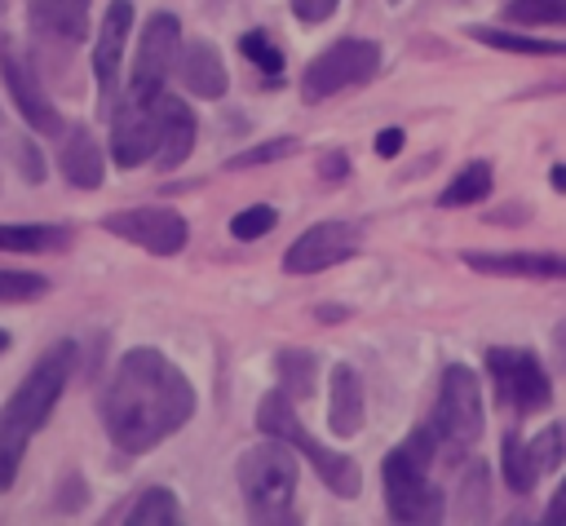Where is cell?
<instances>
[{
	"label": "cell",
	"instance_id": "1",
	"mask_svg": "<svg viewBox=\"0 0 566 526\" xmlns=\"http://www.w3.org/2000/svg\"><path fill=\"white\" fill-rule=\"evenodd\" d=\"M97 411L124 455H146L195 415V385L168 354L137 345L115 362Z\"/></svg>",
	"mask_w": 566,
	"mask_h": 526
},
{
	"label": "cell",
	"instance_id": "2",
	"mask_svg": "<svg viewBox=\"0 0 566 526\" xmlns=\"http://www.w3.org/2000/svg\"><path fill=\"white\" fill-rule=\"evenodd\" d=\"M71 371H75V345L71 340H57V345H49L35 358V367L22 376V385L0 407V495L13 486L31 438L49 424V415H53V407H57Z\"/></svg>",
	"mask_w": 566,
	"mask_h": 526
},
{
	"label": "cell",
	"instance_id": "3",
	"mask_svg": "<svg viewBox=\"0 0 566 526\" xmlns=\"http://www.w3.org/2000/svg\"><path fill=\"white\" fill-rule=\"evenodd\" d=\"M438 446H442L438 429L420 424V429H411V438L402 446H394L385 455L380 477H385V504H389L394 522H442L447 499H442V486L429 477Z\"/></svg>",
	"mask_w": 566,
	"mask_h": 526
},
{
	"label": "cell",
	"instance_id": "4",
	"mask_svg": "<svg viewBox=\"0 0 566 526\" xmlns=\"http://www.w3.org/2000/svg\"><path fill=\"white\" fill-rule=\"evenodd\" d=\"M256 429H261L265 438H283V442H292V446L314 464V473L323 477V486L336 491L340 499H354V495L363 491V473H358V464H354L349 455L323 446L318 438H310V429L296 420V398H292L287 389H274V393L261 398V407H256Z\"/></svg>",
	"mask_w": 566,
	"mask_h": 526
},
{
	"label": "cell",
	"instance_id": "5",
	"mask_svg": "<svg viewBox=\"0 0 566 526\" xmlns=\"http://www.w3.org/2000/svg\"><path fill=\"white\" fill-rule=\"evenodd\" d=\"M239 495L252 522H283L296 495V446L265 438L239 455Z\"/></svg>",
	"mask_w": 566,
	"mask_h": 526
},
{
	"label": "cell",
	"instance_id": "6",
	"mask_svg": "<svg viewBox=\"0 0 566 526\" xmlns=\"http://www.w3.org/2000/svg\"><path fill=\"white\" fill-rule=\"evenodd\" d=\"M433 429L447 455H464L482 438V385L473 367L451 362L442 371L438 402H433Z\"/></svg>",
	"mask_w": 566,
	"mask_h": 526
},
{
	"label": "cell",
	"instance_id": "7",
	"mask_svg": "<svg viewBox=\"0 0 566 526\" xmlns=\"http://www.w3.org/2000/svg\"><path fill=\"white\" fill-rule=\"evenodd\" d=\"M376 71H380V44L376 40H354V35L349 40H336L318 57L305 62V71H301V97L305 102L336 97L340 88L367 84Z\"/></svg>",
	"mask_w": 566,
	"mask_h": 526
},
{
	"label": "cell",
	"instance_id": "8",
	"mask_svg": "<svg viewBox=\"0 0 566 526\" xmlns=\"http://www.w3.org/2000/svg\"><path fill=\"white\" fill-rule=\"evenodd\" d=\"M111 119V159L115 168H142L146 159H155L159 150V133H164V97H137V93H119L106 111Z\"/></svg>",
	"mask_w": 566,
	"mask_h": 526
},
{
	"label": "cell",
	"instance_id": "9",
	"mask_svg": "<svg viewBox=\"0 0 566 526\" xmlns=\"http://www.w3.org/2000/svg\"><path fill=\"white\" fill-rule=\"evenodd\" d=\"M486 371L495 380V393L522 415L544 411L553 402V385H548L544 362L522 345H491L486 349Z\"/></svg>",
	"mask_w": 566,
	"mask_h": 526
},
{
	"label": "cell",
	"instance_id": "10",
	"mask_svg": "<svg viewBox=\"0 0 566 526\" xmlns=\"http://www.w3.org/2000/svg\"><path fill=\"white\" fill-rule=\"evenodd\" d=\"M102 230L124 239V243H137L142 252L150 256H177L190 239V225L181 212L172 208H159V203H142V208H119V212H106L102 217Z\"/></svg>",
	"mask_w": 566,
	"mask_h": 526
},
{
	"label": "cell",
	"instance_id": "11",
	"mask_svg": "<svg viewBox=\"0 0 566 526\" xmlns=\"http://www.w3.org/2000/svg\"><path fill=\"white\" fill-rule=\"evenodd\" d=\"M177 49H181V22L168 9H155L142 22V44H137L133 75H128L124 88L137 93V97H164V84H168V71L177 62Z\"/></svg>",
	"mask_w": 566,
	"mask_h": 526
},
{
	"label": "cell",
	"instance_id": "12",
	"mask_svg": "<svg viewBox=\"0 0 566 526\" xmlns=\"http://www.w3.org/2000/svg\"><path fill=\"white\" fill-rule=\"evenodd\" d=\"M0 80H4V88H9V97H13V106H18V115H22L35 133H44V137L66 133V128H62V115H57V106H53V97L44 93L35 66L13 49V40H0Z\"/></svg>",
	"mask_w": 566,
	"mask_h": 526
},
{
	"label": "cell",
	"instance_id": "13",
	"mask_svg": "<svg viewBox=\"0 0 566 526\" xmlns=\"http://www.w3.org/2000/svg\"><path fill=\"white\" fill-rule=\"evenodd\" d=\"M363 234L354 221H318L310 225L305 234L292 239V248L283 252V270L287 274H318V270H332L340 261H349L358 252Z\"/></svg>",
	"mask_w": 566,
	"mask_h": 526
},
{
	"label": "cell",
	"instance_id": "14",
	"mask_svg": "<svg viewBox=\"0 0 566 526\" xmlns=\"http://www.w3.org/2000/svg\"><path fill=\"white\" fill-rule=\"evenodd\" d=\"M128 31H133V4H128V0H111V4H106V18H102V27H97V44H93V75H97L102 115H106L111 102L124 93V88H119V62H124Z\"/></svg>",
	"mask_w": 566,
	"mask_h": 526
},
{
	"label": "cell",
	"instance_id": "15",
	"mask_svg": "<svg viewBox=\"0 0 566 526\" xmlns=\"http://www.w3.org/2000/svg\"><path fill=\"white\" fill-rule=\"evenodd\" d=\"M464 265L504 278H566L562 252H464Z\"/></svg>",
	"mask_w": 566,
	"mask_h": 526
},
{
	"label": "cell",
	"instance_id": "16",
	"mask_svg": "<svg viewBox=\"0 0 566 526\" xmlns=\"http://www.w3.org/2000/svg\"><path fill=\"white\" fill-rule=\"evenodd\" d=\"M177 71H181V84H186L190 97L217 102V97H226V88H230V71H226L221 53H217L208 40H190V44H181Z\"/></svg>",
	"mask_w": 566,
	"mask_h": 526
},
{
	"label": "cell",
	"instance_id": "17",
	"mask_svg": "<svg viewBox=\"0 0 566 526\" xmlns=\"http://www.w3.org/2000/svg\"><path fill=\"white\" fill-rule=\"evenodd\" d=\"M367 420V402H363V380L349 362H336L327 376V429L336 438H354Z\"/></svg>",
	"mask_w": 566,
	"mask_h": 526
},
{
	"label": "cell",
	"instance_id": "18",
	"mask_svg": "<svg viewBox=\"0 0 566 526\" xmlns=\"http://www.w3.org/2000/svg\"><path fill=\"white\" fill-rule=\"evenodd\" d=\"M31 9V31L57 44H80L88 35V9L93 0H27Z\"/></svg>",
	"mask_w": 566,
	"mask_h": 526
},
{
	"label": "cell",
	"instance_id": "19",
	"mask_svg": "<svg viewBox=\"0 0 566 526\" xmlns=\"http://www.w3.org/2000/svg\"><path fill=\"white\" fill-rule=\"evenodd\" d=\"M57 168L62 177L75 186V190H97L102 186V172H106V159H102V146L97 137L75 124L66 137H62V150H57Z\"/></svg>",
	"mask_w": 566,
	"mask_h": 526
},
{
	"label": "cell",
	"instance_id": "20",
	"mask_svg": "<svg viewBox=\"0 0 566 526\" xmlns=\"http://www.w3.org/2000/svg\"><path fill=\"white\" fill-rule=\"evenodd\" d=\"M195 133H199L195 111H190L181 97H168V93H164V133H159V150H155L150 164H155L159 172H172L177 164H186L190 150H195Z\"/></svg>",
	"mask_w": 566,
	"mask_h": 526
},
{
	"label": "cell",
	"instance_id": "21",
	"mask_svg": "<svg viewBox=\"0 0 566 526\" xmlns=\"http://www.w3.org/2000/svg\"><path fill=\"white\" fill-rule=\"evenodd\" d=\"M66 243H71V230L62 225H40V221L0 225V252H57Z\"/></svg>",
	"mask_w": 566,
	"mask_h": 526
},
{
	"label": "cell",
	"instance_id": "22",
	"mask_svg": "<svg viewBox=\"0 0 566 526\" xmlns=\"http://www.w3.org/2000/svg\"><path fill=\"white\" fill-rule=\"evenodd\" d=\"M486 190H491V164L473 159V164H464V168L442 186L438 203H442V208H469V203L486 199Z\"/></svg>",
	"mask_w": 566,
	"mask_h": 526
},
{
	"label": "cell",
	"instance_id": "23",
	"mask_svg": "<svg viewBox=\"0 0 566 526\" xmlns=\"http://www.w3.org/2000/svg\"><path fill=\"white\" fill-rule=\"evenodd\" d=\"M177 517H181V504L168 486H146L133 499V508L124 513V522H133V526H172Z\"/></svg>",
	"mask_w": 566,
	"mask_h": 526
},
{
	"label": "cell",
	"instance_id": "24",
	"mask_svg": "<svg viewBox=\"0 0 566 526\" xmlns=\"http://www.w3.org/2000/svg\"><path fill=\"white\" fill-rule=\"evenodd\" d=\"M500 464H504V482H509V491H517V495L535 491L539 473H535V464H531V446H526L517 433H504V446H500Z\"/></svg>",
	"mask_w": 566,
	"mask_h": 526
},
{
	"label": "cell",
	"instance_id": "25",
	"mask_svg": "<svg viewBox=\"0 0 566 526\" xmlns=\"http://www.w3.org/2000/svg\"><path fill=\"white\" fill-rule=\"evenodd\" d=\"M239 53H243L270 84L283 75V49H279L265 31H243V35H239Z\"/></svg>",
	"mask_w": 566,
	"mask_h": 526
},
{
	"label": "cell",
	"instance_id": "26",
	"mask_svg": "<svg viewBox=\"0 0 566 526\" xmlns=\"http://www.w3.org/2000/svg\"><path fill=\"white\" fill-rule=\"evenodd\" d=\"M469 35L478 44H491L500 53H566V44H548V40H531V35H513L500 27H469Z\"/></svg>",
	"mask_w": 566,
	"mask_h": 526
},
{
	"label": "cell",
	"instance_id": "27",
	"mask_svg": "<svg viewBox=\"0 0 566 526\" xmlns=\"http://www.w3.org/2000/svg\"><path fill=\"white\" fill-rule=\"evenodd\" d=\"M504 18L522 27H566V0H509Z\"/></svg>",
	"mask_w": 566,
	"mask_h": 526
},
{
	"label": "cell",
	"instance_id": "28",
	"mask_svg": "<svg viewBox=\"0 0 566 526\" xmlns=\"http://www.w3.org/2000/svg\"><path fill=\"white\" fill-rule=\"evenodd\" d=\"M279 380L292 398H310L314 393V354L305 349H283L279 354Z\"/></svg>",
	"mask_w": 566,
	"mask_h": 526
},
{
	"label": "cell",
	"instance_id": "29",
	"mask_svg": "<svg viewBox=\"0 0 566 526\" xmlns=\"http://www.w3.org/2000/svg\"><path fill=\"white\" fill-rule=\"evenodd\" d=\"M296 150H301V141H296V137H270V141H261V146H252V150L230 155V159H226V168H230V172H243V168H256V164L287 159V155H296Z\"/></svg>",
	"mask_w": 566,
	"mask_h": 526
},
{
	"label": "cell",
	"instance_id": "30",
	"mask_svg": "<svg viewBox=\"0 0 566 526\" xmlns=\"http://www.w3.org/2000/svg\"><path fill=\"white\" fill-rule=\"evenodd\" d=\"M49 292L44 274L31 270H0V305H18V301H40Z\"/></svg>",
	"mask_w": 566,
	"mask_h": 526
},
{
	"label": "cell",
	"instance_id": "31",
	"mask_svg": "<svg viewBox=\"0 0 566 526\" xmlns=\"http://www.w3.org/2000/svg\"><path fill=\"white\" fill-rule=\"evenodd\" d=\"M274 221H279V212H274L270 203H252V208H239V212L230 217V234H234V239H243V243H252V239L270 234V230H274Z\"/></svg>",
	"mask_w": 566,
	"mask_h": 526
},
{
	"label": "cell",
	"instance_id": "32",
	"mask_svg": "<svg viewBox=\"0 0 566 526\" xmlns=\"http://www.w3.org/2000/svg\"><path fill=\"white\" fill-rule=\"evenodd\" d=\"M526 446H531V464H535V473H539V477H544V473H553V469L562 464V455H566V438H562V429H557V424L539 429Z\"/></svg>",
	"mask_w": 566,
	"mask_h": 526
},
{
	"label": "cell",
	"instance_id": "33",
	"mask_svg": "<svg viewBox=\"0 0 566 526\" xmlns=\"http://www.w3.org/2000/svg\"><path fill=\"white\" fill-rule=\"evenodd\" d=\"M460 513L464 517H482L486 513V469L482 464H469L464 469V486H460Z\"/></svg>",
	"mask_w": 566,
	"mask_h": 526
},
{
	"label": "cell",
	"instance_id": "34",
	"mask_svg": "<svg viewBox=\"0 0 566 526\" xmlns=\"http://www.w3.org/2000/svg\"><path fill=\"white\" fill-rule=\"evenodd\" d=\"M336 4H340V0H292V13H296L305 27H318V22H327V18L336 13Z\"/></svg>",
	"mask_w": 566,
	"mask_h": 526
},
{
	"label": "cell",
	"instance_id": "35",
	"mask_svg": "<svg viewBox=\"0 0 566 526\" xmlns=\"http://www.w3.org/2000/svg\"><path fill=\"white\" fill-rule=\"evenodd\" d=\"M13 150H18V164H22V177L40 186V181H44V159H40V150H31V141H18Z\"/></svg>",
	"mask_w": 566,
	"mask_h": 526
},
{
	"label": "cell",
	"instance_id": "36",
	"mask_svg": "<svg viewBox=\"0 0 566 526\" xmlns=\"http://www.w3.org/2000/svg\"><path fill=\"white\" fill-rule=\"evenodd\" d=\"M345 172H349L345 150H323V155H318V177H323V181H340Z\"/></svg>",
	"mask_w": 566,
	"mask_h": 526
},
{
	"label": "cell",
	"instance_id": "37",
	"mask_svg": "<svg viewBox=\"0 0 566 526\" xmlns=\"http://www.w3.org/2000/svg\"><path fill=\"white\" fill-rule=\"evenodd\" d=\"M402 141H407L402 128H380V133H376V155H380V159H394V155L402 150Z\"/></svg>",
	"mask_w": 566,
	"mask_h": 526
},
{
	"label": "cell",
	"instance_id": "38",
	"mask_svg": "<svg viewBox=\"0 0 566 526\" xmlns=\"http://www.w3.org/2000/svg\"><path fill=\"white\" fill-rule=\"evenodd\" d=\"M544 522H553V526L566 522V477H562V486L553 491V499H548V508H544Z\"/></svg>",
	"mask_w": 566,
	"mask_h": 526
},
{
	"label": "cell",
	"instance_id": "39",
	"mask_svg": "<svg viewBox=\"0 0 566 526\" xmlns=\"http://www.w3.org/2000/svg\"><path fill=\"white\" fill-rule=\"evenodd\" d=\"M553 186H557V190H566V164H557V168H553Z\"/></svg>",
	"mask_w": 566,
	"mask_h": 526
},
{
	"label": "cell",
	"instance_id": "40",
	"mask_svg": "<svg viewBox=\"0 0 566 526\" xmlns=\"http://www.w3.org/2000/svg\"><path fill=\"white\" fill-rule=\"evenodd\" d=\"M4 349H9V332L0 327V354H4Z\"/></svg>",
	"mask_w": 566,
	"mask_h": 526
}]
</instances>
